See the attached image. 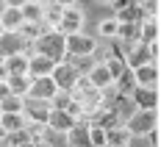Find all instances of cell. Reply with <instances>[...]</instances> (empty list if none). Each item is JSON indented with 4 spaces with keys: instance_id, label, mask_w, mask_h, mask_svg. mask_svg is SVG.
I'll list each match as a JSON object with an SVG mask.
<instances>
[{
    "instance_id": "obj_1",
    "label": "cell",
    "mask_w": 161,
    "mask_h": 147,
    "mask_svg": "<svg viewBox=\"0 0 161 147\" xmlns=\"http://www.w3.org/2000/svg\"><path fill=\"white\" fill-rule=\"evenodd\" d=\"M33 53L36 56H45L50 58L53 64H61L67 61V50H64V36L56 31H42L39 33V39L33 42Z\"/></svg>"
},
{
    "instance_id": "obj_2",
    "label": "cell",
    "mask_w": 161,
    "mask_h": 147,
    "mask_svg": "<svg viewBox=\"0 0 161 147\" xmlns=\"http://www.w3.org/2000/svg\"><path fill=\"white\" fill-rule=\"evenodd\" d=\"M156 122H158L156 108H136L122 128L128 131L130 139H147V136H153V131H156Z\"/></svg>"
},
{
    "instance_id": "obj_3",
    "label": "cell",
    "mask_w": 161,
    "mask_h": 147,
    "mask_svg": "<svg viewBox=\"0 0 161 147\" xmlns=\"http://www.w3.org/2000/svg\"><path fill=\"white\" fill-rule=\"evenodd\" d=\"M61 36H75L83 33V11L75 3H64V11H61V22H58V31Z\"/></svg>"
},
{
    "instance_id": "obj_4",
    "label": "cell",
    "mask_w": 161,
    "mask_h": 147,
    "mask_svg": "<svg viewBox=\"0 0 161 147\" xmlns=\"http://www.w3.org/2000/svg\"><path fill=\"white\" fill-rule=\"evenodd\" d=\"M64 50H67V61L86 58L97 50V42H92V36H86V33H75V36H64Z\"/></svg>"
},
{
    "instance_id": "obj_5",
    "label": "cell",
    "mask_w": 161,
    "mask_h": 147,
    "mask_svg": "<svg viewBox=\"0 0 161 147\" xmlns=\"http://www.w3.org/2000/svg\"><path fill=\"white\" fill-rule=\"evenodd\" d=\"M53 83L58 86V92H72L75 89V83H78L80 72L75 69V64H69V61H61V64H56V69H53Z\"/></svg>"
},
{
    "instance_id": "obj_6",
    "label": "cell",
    "mask_w": 161,
    "mask_h": 147,
    "mask_svg": "<svg viewBox=\"0 0 161 147\" xmlns=\"http://www.w3.org/2000/svg\"><path fill=\"white\" fill-rule=\"evenodd\" d=\"M133 86L142 89V92H156V86H158V64L147 61V64L136 67L133 69Z\"/></svg>"
},
{
    "instance_id": "obj_7",
    "label": "cell",
    "mask_w": 161,
    "mask_h": 147,
    "mask_svg": "<svg viewBox=\"0 0 161 147\" xmlns=\"http://www.w3.org/2000/svg\"><path fill=\"white\" fill-rule=\"evenodd\" d=\"M56 95H58V86H56L53 78L47 75V78H36V81H31L25 97H28V100H36V103H50Z\"/></svg>"
},
{
    "instance_id": "obj_8",
    "label": "cell",
    "mask_w": 161,
    "mask_h": 147,
    "mask_svg": "<svg viewBox=\"0 0 161 147\" xmlns=\"http://www.w3.org/2000/svg\"><path fill=\"white\" fill-rule=\"evenodd\" d=\"M22 11H19V6H14V3H8V6H3V11H0V28H3V33H17L19 28H22Z\"/></svg>"
},
{
    "instance_id": "obj_9",
    "label": "cell",
    "mask_w": 161,
    "mask_h": 147,
    "mask_svg": "<svg viewBox=\"0 0 161 147\" xmlns=\"http://www.w3.org/2000/svg\"><path fill=\"white\" fill-rule=\"evenodd\" d=\"M53 69H56V64H53L50 58L36 56V53L28 56V78H31V81H36V78H47V75H53Z\"/></svg>"
},
{
    "instance_id": "obj_10",
    "label": "cell",
    "mask_w": 161,
    "mask_h": 147,
    "mask_svg": "<svg viewBox=\"0 0 161 147\" xmlns=\"http://www.w3.org/2000/svg\"><path fill=\"white\" fill-rule=\"evenodd\" d=\"M114 19H117V25H139L145 19V14H142L139 3H125L114 11Z\"/></svg>"
},
{
    "instance_id": "obj_11",
    "label": "cell",
    "mask_w": 161,
    "mask_h": 147,
    "mask_svg": "<svg viewBox=\"0 0 161 147\" xmlns=\"http://www.w3.org/2000/svg\"><path fill=\"white\" fill-rule=\"evenodd\" d=\"M86 81H89V86H95V89H100V92H106L108 86H114V78L108 75V69H106L103 61H97V64L86 72Z\"/></svg>"
},
{
    "instance_id": "obj_12",
    "label": "cell",
    "mask_w": 161,
    "mask_h": 147,
    "mask_svg": "<svg viewBox=\"0 0 161 147\" xmlns=\"http://www.w3.org/2000/svg\"><path fill=\"white\" fill-rule=\"evenodd\" d=\"M78 125V119L67 114V111H56L50 108V117H47V131H56V133H69L72 128Z\"/></svg>"
},
{
    "instance_id": "obj_13",
    "label": "cell",
    "mask_w": 161,
    "mask_h": 147,
    "mask_svg": "<svg viewBox=\"0 0 161 147\" xmlns=\"http://www.w3.org/2000/svg\"><path fill=\"white\" fill-rule=\"evenodd\" d=\"M17 53H25V42L17 33H0V58H11Z\"/></svg>"
},
{
    "instance_id": "obj_14",
    "label": "cell",
    "mask_w": 161,
    "mask_h": 147,
    "mask_svg": "<svg viewBox=\"0 0 161 147\" xmlns=\"http://www.w3.org/2000/svg\"><path fill=\"white\" fill-rule=\"evenodd\" d=\"M25 119L28 122H36V125H47V117H50V103H36V100H31V103H25Z\"/></svg>"
},
{
    "instance_id": "obj_15",
    "label": "cell",
    "mask_w": 161,
    "mask_h": 147,
    "mask_svg": "<svg viewBox=\"0 0 161 147\" xmlns=\"http://www.w3.org/2000/svg\"><path fill=\"white\" fill-rule=\"evenodd\" d=\"M158 42V17H145L139 22V45Z\"/></svg>"
},
{
    "instance_id": "obj_16",
    "label": "cell",
    "mask_w": 161,
    "mask_h": 147,
    "mask_svg": "<svg viewBox=\"0 0 161 147\" xmlns=\"http://www.w3.org/2000/svg\"><path fill=\"white\" fill-rule=\"evenodd\" d=\"M19 11H22V19H25L28 25H42V17H45V3H36V0L19 3Z\"/></svg>"
},
{
    "instance_id": "obj_17",
    "label": "cell",
    "mask_w": 161,
    "mask_h": 147,
    "mask_svg": "<svg viewBox=\"0 0 161 147\" xmlns=\"http://www.w3.org/2000/svg\"><path fill=\"white\" fill-rule=\"evenodd\" d=\"M130 136L122 125H114V128H106V147H128Z\"/></svg>"
},
{
    "instance_id": "obj_18",
    "label": "cell",
    "mask_w": 161,
    "mask_h": 147,
    "mask_svg": "<svg viewBox=\"0 0 161 147\" xmlns=\"http://www.w3.org/2000/svg\"><path fill=\"white\" fill-rule=\"evenodd\" d=\"M25 125H28L25 114H3L0 117V128L6 131V136L8 133H17V131H25Z\"/></svg>"
},
{
    "instance_id": "obj_19",
    "label": "cell",
    "mask_w": 161,
    "mask_h": 147,
    "mask_svg": "<svg viewBox=\"0 0 161 147\" xmlns=\"http://www.w3.org/2000/svg\"><path fill=\"white\" fill-rule=\"evenodd\" d=\"M6 86L14 97H25L28 95V86H31V78L28 75H8L6 78Z\"/></svg>"
},
{
    "instance_id": "obj_20",
    "label": "cell",
    "mask_w": 161,
    "mask_h": 147,
    "mask_svg": "<svg viewBox=\"0 0 161 147\" xmlns=\"http://www.w3.org/2000/svg\"><path fill=\"white\" fill-rule=\"evenodd\" d=\"M64 136H67V144L69 147H92L89 144V131H86V125H80V122L69 133H64Z\"/></svg>"
},
{
    "instance_id": "obj_21",
    "label": "cell",
    "mask_w": 161,
    "mask_h": 147,
    "mask_svg": "<svg viewBox=\"0 0 161 147\" xmlns=\"http://www.w3.org/2000/svg\"><path fill=\"white\" fill-rule=\"evenodd\" d=\"M8 75H28V53H17L11 58H6Z\"/></svg>"
},
{
    "instance_id": "obj_22",
    "label": "cell",
    "mask_w": 161,
    "mask_h": 147,
    "mask_svg": "<svg viewBox=\"0 0 161 147\" xmlns=\"http://www.w3.org/2000/svg\"><path fill=\"white\" fill-rule=\"evenodd\" d=\"M22 111H25V97L8 95L6 100H0V114H22Z\"/></svg>"
},
{
    "instance_id": "obj_23",
    "label": "cell",
    "mask_w": 161,
    "mask_h": 147,
    "mask_svg": "<svg viewBox=\"0 0 161 147\" xmlns=\"http://www.w3.org/2000/svg\"><path fill=\"white\" fill-rule=\"evenodd\" d=\"M117 28H119V25H117V19H114V17H106V19H100V22H97V36H100V39H117Z\"/></svg>"
},
{
    "instance_id": "obj_24",
    "label": "cell",
    "mask_w": 161,
    "mask_h": 147,
    "mask_svg": "<svg viewBox=\"0 0 161 147\" xmlns=\"http://www.w3.org/2000/svg\"><path fill=\"white\" fill-rule=\"evenodd\" d=\"M103 64H106V69H108V75L114 78V83L122 81V75H125V61H122L119 56H108Z\"/></svg>"
},
{
    "instance_id": "obj_25",
    "label": "cell",
    "mask_w": 161,
    "mask_h": 147,
    "mask_svg": "<svg viewBox=\"0 0 161 147\" xmlns=\"http://www.w3.org/2000/svg\"><path fill=\"white\" fill-rule=\"evenodd\" d=\"M39 33H42V25H28V22H22V28L17 31V36H19L25 45H33V42L39 39Z\"/></svg>"
},
{
    "instance_id": "obj_26",
    "label": "cell",
    "mask_w": 161,
    "mask_h": 147,
    "mask_svg": "<svg viewBox=\"0 0 161 147\" xmlns=\"http://www.w3.org/2000/svg\"><path fill=\"white\" fill-rule=\"evenodd\" d=\"M89 131V144L92 147H106V128L103 125H86Z\"/></svg>"
},
{
    "instance_id": "obj_27",
    "label": "cell",
    "mask_w": 161,
    "mask_h": 147,
    "mask_svg": "<svg viewBox=\"0 0 161 147\" xmlns=\"http://www.w3.org/2000/svg\"><path fill=\"white\" fill-rule=\"evenodd\" d=\"M69 100H72V92H58L56 97L50 100V108H56V111H64L67 106H69Z\"/></svg>"
},
{
    "instance_id": "obj_28",
    "label": "cell",
    "mask_w": 161,
    "mask_h": 147,
    "mask_svg": "<svg viewBox=\"0 0 161 147\" xmlns=\"http://www.w3.org/2000/svg\"><path fill=\"white\" fill-rule=\"evenodd\" d=\"M139 8H142L145 17H158V3H156V0H142Z\"/></svg>"
},
{
    "instance_id": "obj_29",
    "label": "cell",
    "mask_w": 161,
    "mask_h": 147,
    "mask_svg": "<svg viewBox=\"0 0 161 147\" xmlns=\"http://www.w3.org/2000/svg\"><path fill=\"white\" fill-rule=\"evenodd\" d=\"M8 95H11V92H8V86H6V81H0V100H6Z\"/></svg>"
},
{
    "instance_id": "obj_30",
    "label": "cell",
    "mask_w": 161,
    "mask_h": 147,
    "mask_svg": "<svg viewBox=\"0 0 161 147\" xmlns=\"http://www.w3.org/2000/svg\"><path fill=\"white\" fill-rule=\"evenodd\" d=\"M6 78H8V69H6V61L0 58V81H6Z\"/></svg>"
},
{
    "instance_id": "obj_31",
    "label": "cell",
    "mask_w": 161,
    "mask_h": 147,
    "mask_svg": "<svg viewBox=\"0 0 161 147\" xmlns=\"http://www.w3.org/2000/svg\"><path fill=\"white\" fill-rule=\"evenodd\" d=\"M3 139H6V131H3V128H0V142H3Z\"/></svg>"
},
{
    "instance_id": "obj_32",
    "label": "cell",
    "mask_w": 161,
    "mask_h": 147,
    "mask_svg": "<svg viewBox=\"0 0 161 147\" xmlns=\"http://www.w3.org/2000/svg\"><path fill=\"white\" fill-rule=\"evenodd\" d=\"M0 33H3V28H0Z\"/></svg>"
},
{
    "instance_id": "obj_33",
    "label": "cell",
    "mask_w": 161,
    "mask_h": 147,
    "mask_svg": "<svg viewBox=\"0 0 161 147\" xmlns=\"http://www.w3.org/2000/svg\"><path fill=\"white\" fill-rule=\"evenodd\" d=\"M0 117H3V114H0Z\"/></svg>"
}]
</instances>
